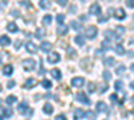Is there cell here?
Masks as SVG:
<instances>
[{
    "mask_svg": "<svg viewBox=\"0 0 134 120\" xmlns=\"http://www.w3.org/2000/svg\"><path fill=\"white\" fill-rule=\"evenodd\" d=\"M129 56H130V58H134V51H130V52H129Z\"/></svg>",
    "mask_w": 134,
    "mask_h": 120,
    "instance_id": "obj_47",
    "label": "cell"
},
{
    "mask_svg": "<svg viewBox=\"0 0 134 120\" xmlns=\"http://www.w3.org/2000/svg\"><path fill=\"white\" fill-rule=\"evenodd\" d=\"M55 120H67V117H66V115L60 113V115H58L57 117H55Z\"/></svg>",
    "mask_w": 134,
    "mask_h": 120,
    "instance_id": "obj_38",
    "label": "cell"
},
{
    "mask_svg": "<svg viewBox=\"0 0 134 120\" xmlns=\"http://www.w3.org/2000/svg\"><path fill=\"white\" fill-rule=\"evenodd\" d=\"M7 29H8L9 32H18V26H16L15 23H9V24L7 26Z\"/></svg>",
    "mask_w": 134,
    "mask_h": 120,
    "instance_id": "obj_25",
    "label": "cell"
},
{
    "mask_svg": "<svg viewBox=\"0 0 134 120\" xmlns=\"http://www.w3.org/2000/svg\"><path fill=\"white\" fill-rule=\"evenodd\" d=\"M126 5H127L129 8H134V0H127V2H126Z\"/></svg>",
    "mask_w": 134,
    "mask_h": 120,
    "instance_id": "obj_40",
    "label": "cell"
},
{
    "mask_svg": "<svg viewBox=\"0 0 134 120\" xmlns=\"http://www.w3.org/2000/svg\"><path fill=\"white\" fill-rule=\"evenodd\" d=\"M86 117V111L82 110V108H76L74 112V120H81Z\"/></svg>",
    "mask_w": 134,
    "mask_h": 120,
    "instance_id": "obj_5",
    "label": "cell"
},
{
    "mask_svg": "<svg viewBox=\"0 0 134 120\" xmlns=\"http://www.w3.org/2000/svg\"><path fill=\"white\" fill-rule=\"evenodd\" d=\"M39 5H40V8L47 9V8H50V7H51V3H50V2H46V0H44V2H40V3H39Z\"/></svg>",
    "mask_w": 134,
    "mask_h": 120,
    "instance_id": "obj_31",
    "label": "cell"
},
{
    "mask_svg": "<svg viewBox=\"0 0 134 120\" xmlns=\"http://www.w3.org/2000/svg\"><path fill=\"white\" fill-rule=\"evenodd\" d=\"M12 72H14V67H12V65L7 64V65H4V67H3V73L5 76H11V75H12Z\"/></svg>",
    "mask_w": 134,
    "mask_h": 120,
    "instance_id": "obj_13",
    "label": "cell"
},
{
    "mask_svg": "<svg viewBox=\"0 0 134 120\" xmlns=\"http://www.w3.org/2000/svg\"><path fill=\"white\" fill-rule=\"evenodd\" d=\"M88 12H90L91 15H97V16H99V15H100V5H99L98 3H93V4L90 5V9H88Z\"/></svg>",
    "mask_w": 134,
    "mask_h": 120,
    "instance_id": "obj_4",
    "label": "cell"
},
{
    "mask_svg": "<svg viewBox=\"0 0 134 120\" xmlns=\"http://www.w3.org/2000/svg\"><path fill=\"white\" fill-rule=\"evenodd\" d=\"M85 34H86V37L94 39V37L98 35V28H97L95 26H88V27L85 29Z\"/></svg>",
    "mask_w": 134,
    "mask_h": 120,
    "instance_id": "obj_2",
    "label": "cell"
},
{
    "mask_svg": "<svg viewBox=\"0 0 134 120\" xmlns=\"http://www.w3.org/2000/svg\"><path fill=\"white\" fill-rule=\"evenodd\" d=\"M70 11H71V14H74V11H75V7H74V5H72V7H71V8H70Z\"/></svg>",
    "mask_w": 134,
    "mask_h": 120,
    "instance_id": "obj_48",
    "label": "cell"
},
{
    "mask_svg": "<svg viewBox=\"0 0 134 120\" xmlns=\"http://www.w3.org/2000/svg\"><path fill=\"white\" fill-rule=\"evenodd\" d=\"M57 32H58L59 35H66L67 32H69V27H67V26H64V24H62V26H59V27H58Z\"/></svg>",
    "mask_w": 134,
    "mask_h": 120,
    "instance_id": "obj_16",
    "label": "cell"
},
{
    "mask_svg": "<svg viewBox=\"0 0 134 120\" xmlns=\"http://www.w3.org/2000/svg\"><path fill=\"white\" fill-rule=\"evenodd\" d=\"M110 43H109V40H105L103 43H102V47H103V51H106V49H110Z\"/></svg>",
    "mask_w": 134,
    "mask_h": 120,
    "instance_id": "obj_36",
    "label": "cell"
},
{
    "mask_svg": "<svg viewBox=\"0 0 134 120\" xmlns=\"http://www.w3.org/2000/svg\"><path fill=\"white\" fill-rule=\"evenodd\" d=\"M11 44V39L7 36V35H2L0 36V46H3V47H7Z\"/></svg>",
    "mask_w": 134,
    "mask_h": 120,
    "instance_id": "obj_12",
    "label": "cell"
},
{
    "mask_svg": "<svg viewBox=\"0 0 134 120\" xmlns=\"http://www.w3.org/2000/svg\"><path fill=\"white\" fill-rule=\"evenodd\" d=\"M52 48V44L50 41H42V44H40V49L43 52H50V49Z\"/></svg>",
    "mask_w": 134,
    "mask_h": 120,
    "instance_id": "obj_11",
    "label": "cell"
},
{
    "mask_svg": "<svg viewBox=\"0 0 134 120\" xmlns=\"http://www.w3.org/2000/svg\"><path fill=\"white\" fill-rule=\"evenodd\" d=\"M76 100L78 102H81V103H83V104H90V100H88V97L86 96V93L85 92H79L76 95Z\"/></svg>",
    "mask_w": 134,
    "mask_h": 120,
    "instance_id": "obj_6",
    "label": "cell"
},
{
    "mask_svg": "<svg viewBox=\"0 0 134 120\" xmlns=\"http://www.w3.org/2000/svg\"><path fill=\"white\" fill-rule=\"evenodd\" d=\"M26 48H27V52H30V53H36V52H38L36 44H35V43H32V41H28V43H27Z\"/></svg>",
    "mask_w": 134,
    "mask_h": 120,
    "instance_id": "obj_8",
    "label": "cell"
},
{
    "mask_svg": "<svg viewBox=\"0 0 134 120\" xmlns=\"http://www.w3.org/2000/svg\"><path fill=\"white\" fill-rule=\"evenodd\" d=\"M71 27H72L75 31H79V29H82V24L79 23V21H75V20H72V21H71Z\"/></svg>",
    "mask_w": 134,
    "mask_h": 120,
    "instance_id": "obj_22",
    "label": "cell"
},
{
    "mask_svg": "<svg viewBox=\"0 0 134 120\" xmlns=\"http://www.w3.org/2000/svg\"><path fill=\"white\" fill-rule=\"evenodd\" d=\"M71 84H72V87H75V88H81V87H83V84H85V79L83 78H74L71 80Z\"/></svg>",
    "mask_w": 134,
    "mask_h": 120,
    "instance_id": "obj_7",
    "label": "cell"
},
{
    "mask_svg": "<svg viewBox=\"0 0 134 120\" xmlns=\"http://www.w3.org/2000/svg\"><path fill=\"white\" fill-rule=\"evenodd\" d=\"M97 111L98 112H106L107 111V105L103 102H98L97 103Z\"/></svg>",
    "mask_w": 134,
    "mask_h": 120,
    "instance_id": "obj_14",
    "label": "cell"
},
{
    "mask_svg": "<svg viewBox=\"0 0 134 120\" xmlns=\"http://www.w3.org/2000/svg\"><path fill=\"white\" fill-rule=\"evenodd\" d=\"M130 87H131V90H134V81H131V84H130Z\"/></svg>",
    "mask_w": 134,
    "mask_h": 120,
    "instance_id": "obj_50",
    "label": "cell"
},
{
    "mask_svg": "<svg viewBox=\"0 0 134 120\" xmlns=\"http://www.w3.org/2000/svg\"><path fill=\"white\" fill-rule=\"evenodd\" d=\"M103 79H105L106 81H109V80L111 79V73H110L109 71H105V72H103Z\"/></svg>",
    "mask_w": 134,
    "mask_h": 120,
    "instance_id": "obj_35",
    "label": "cell"
},
{
    "mask_svg": "<svg viewBox=\"0 0 134 120\" xmlns=\"http://www.w3.org/2000/svg\"><path fill=\"white\" fill-rule=\"evenodd\" d=\"M0 91H2V84H0Z\"/></svg>",
    "mask_w": 134,
    "mask_h": 120,
    "instance_id": "obj_52",
    "label": "cell"
},
{
    "mask_svg": "<svg viewBox=\"0 0 134 120\" xmlns=\"http://www.w3.org/2000/svg\"><path fill=\"white\" fill-rule=\"evenodd\" d=\"M110 100L113 102V103H115V102L118 100V96H117L115 93H113V95H110Z\"/></svg>",
    "mask_w": 134,
    "mask_h": 120,
    "instance_id": "obj_39",
    "label": "cell"
},
{
    "mask_svg": "<svg viewBox=\"0 0 134 120\" xmlns=\"http://www.w3.org/2000/svg\"><path fill=\"white\" fill-rule=\"evenodd\" d=\"M51 21H52V16H51V15L43 16V23L46 24V26H50V24H51Z\"/></svg>",
    "mask_w": 134,
    "mask_h": 120,
    "instance_id": "obj_24",
    "label": "cell"
},
{
    "mask_svg": "<svg viewBox=\"0 0 134 120\" xmlns=\"http://www.w3.org/2000/svg\"><path fill=\"white\" fill-rule=\"evenodd\" d=\"M21 65H23V68L26 71H34L36 68V61L34 59H24L21 61Z\"/></svg>",
    "mask_w": 134,
    "mask_h": 120,
    "instance_id": "obj_1",
    "label": "cell"
},
{
    "mask_svg": "<svg viewBox=\"0 0 134 120\" xmlns=\"http://www.w3.org/2000/svg\"><path fill=\"white\" fill-rule=\"evenodd\" d=\"M130 70H131V71L134 72V64H131V65H130Z\"/></svg>",
    "mask_w": 134,
    "mask_h": 120,
    "instance_id": "obj_49",
    "label": "cell"
},
{
    "mask_svg": "<svg viewBox=\"0 0 134 120\" xmlns=\"http://www.w3.org/2000/svg\"><path fill=\"white\" fill-rule=\"evenodd\" d=\"M125 71H126V67H125V65H122V64L118 65V67L115 68V73H117V75H122Z\"/></svg>",
    "mask_w": 134,
    "mask_h": 120,
    "instance_id": "obj_26",
    "label": "cell"
},
{
    "mask_svg": "<svg viewBox=\"0 0 134 120\" xmlns=\"http://www.w3.org/2000/svg\"><path fill=\"white\" fill-rule=\"evenodd\" d=\"M35 84H36V80L31 78V79H27V81H26L24 87H26V88H32V87L35 85Z\"/></svg>",
    "mask_w": 134,
    "mask_h": 120,
    "instance_id": "obj_18",
    "label": "cell"
},
{
    "mask_svg": "<svg viewBox=\"0 0 134 120\" xmlns=\"http://www.w3.org/2000/svg\"><path fill=\"white\" fill-rule=\"evenodd\" d=\"M114 17L118 19V20H124L126 17V14H125V11L122 9V8H118L115 9V12H114Z\"/></svg>",
    "mask_w": 134,
    "mask_h": 120,
    "instance_id": "obj_9",
    "label": "cell"
},
{
    "mask_svg": "<svg viewBox=\"0 0 134 120\" xmlns=\"http://www.w3.org/2000/svg\"><path fill=\"white\" fill-rule=\"evenodd\" d=\"M114 87H115V90H117V91H121V90H122V87H124V83H122L121 80H117V81L114 83Z\"/></svg>",
    "mask_w": 134,
    "mask_h": 120,
    "instance_id": "obj_32",
    "label": "cell"
},
{
    "mask_svg": "<svg viewBox=\"0 0 134 120\" xmlns=\"http://www.w3.org/2000/svg\"><path fill=\"white\" fill-rule=\"evenodd\" d=\"M59 60H60V56H59V53H57V52L50 53V55H48V63H51V64L58 63Z\"/></svg>",
    "mask_w": 134,
    "mask_h": 120,
    "instance_id": "obj_10",
    "label": "cell"
},
{
    "mask_svg": "<svg viewBox=\"0 0 134 120\" xmlns=\"http://www.w3.org/2000/svg\"><path fill=\"white\" fill-rule=\"evenodd\" d=\"M19 47H20V40H18V41H16V44H15V48H16V49H18Z\"/></svg>",
    "mask_w": 134,
    "mask_h": 120,
    "instance_id": "obj_46",
    "label": "cell"
},
{
    "mask_svg": "<svg viewBox=\"0 0 134 120\" xmlns=\"http://www.w3.org/2000/svg\"><path fill=\"white\" fill-rule=\"evenodd\" d=\"M88 92H95V84L88 83Z\"/></svg>",
    "mask_w": 134,
    "mask_h": 120,
    "instance_id": "obj_37",
    "label": "cell"
},
{
    "mask_svg": "<svg viewBox=\"0 0 134 120\" xmlns=\"http://www.w3.org/2000/svg\"><path fill=\"white\" fill-rule=\"evenodd\" d=\"M12 115H14V112L11 108H3V116L4 117H11Z\"/></svg>",
    "mask_w": 134,
    "mask_h": 120,
    "instance_id": "obj_21",
    "label": "cell"
},
{
    "mask_svg": "<svg viewBox=\"0 0 134 120\" xmlns=\"http://www.w3.org/2000/svg\"><path fill=\"white\" fill-rule=\"evenodd\" d=\"M19 4H20V5H24V7H30V5H31L28 2H19Z\"/></svg>",
    "mask_w": 134,
    "mask_h": 120,
    "instance_id": "obj_43",
    "label": "cell"
},
{
    "mask_svg": "<svg viewBox=\"0 0 134 120\" xmlns=\"http://www.w3.org/2000/svg\"><path fill=\"white\" fill-rule=\"evenodd\" d=\"M12 15H14V16H19V11L14 9V11H12Z\"/></svg>",
    "mask_w": 134,
    "mask_h": 120,
    "instance_id": "obj_45",
    "label": "cell"
},
{
    "mask_svg": "<svg viewBox=\"0 0 134 120\" xmlns=\"http://www.w3.org/2000/svg\"><path fill=\"white\" fill-rule=\"evenodd\" d=\"M18 111H19L20 113H23V115H27V116L32 115V110H31V108H30L26 103H20L19 107H18Z\"/></svg>",
    "mask_w": 134,
    "mask_h": 120,
    "instance_id": "obj_3",
    "label": "cell"
},
{
    "mask_svg": "<svg viewBox=\"0 0 134 120\" xmlns=\"http://www.w3.org/2000/svg\"><path fill=\"white\" fill-rule=\"evenodd\" d=\"M51 75L54 76L57 80H60V78H62V73H60V71L59 70H57V68H54L52 71H51Z\"/></svg>",
    "mask_w": 134,
    "mask_h": 120,
    "instance_id": "obj_19",
    "label": "cell"
},
{
    "mask_svg": "<svg viewBox=\"0 0 134 120\" xmlns=\"http://www.w3.org/2000/svg\"><path fill=\"white\" fill-rule=\"evenodd\" d=\"M8 88H14V85H15V81L14 80H11V81H8Z\"/></svg>",
    "mask_w": 134,
    "mask_h": 120,
    "instance_id": "obj_42",
    "label": "cell"
},
{
    "mask_svg": "<svg viewBox=\"0 0 134 120\" xmlns=\"http://www.w3.org/2000/svg\"><path fill=\"white\" fill-rule=\"evenodd\" d=\"M115 31H117V34H118V35H124V32H125V28L122 27V26H118V27L115 28Z\"/></svg>",
    "mask_w": 134,
    "mask_h": 120,
    "instance_id": "obj_34",
    "label": "cell"
},
{
    "mask_svg": "<svg viewBox=\"0 0 134 120\" xmlns=\"http://www.w3.org/2000/svg\"><path fill=\"white\" fill-rule=\"evenodd\" d=\"M42 87H43V88H46V90H50L51 87H52V84H51L50 80H46V79H44V80H42Z\"/></svg>",
    "mask_w": 134,
    "mask_h": 120,
    "instance_id": "obj_23",
    "label": "cell"
},
{
    "mask_svg": "<svg viewBox=\"0 0 134 120\" xmlns=\"http://www.w3.org/2000/svg\"><path fill=\"white\" fill-rule=\"evenodd\" d=\"M105 36H106V39H114V37L117 39V36L114 35L113 31H106V32H105Z\"/></svg>",
    "mask_w": 134,
    "mask_h": 120,
    "instance_id": "obj_30",
    "label": "cell"
},
{
    "mask_svg": "<svg viewBox=\"0 0 134 120\" xmlns=\"http://www.w3.org/2000/svg\"><path fill=\"white\" fill-rule=\"evenodd\" d=\"M57 20H58L59 26H62V24H63V21H64V15H63V14H59V15L57 16Z\"/></svg>",
    "mask_w": 134,
    "mask_h": 120,
    "instance_id": "obj_33",
    "label": "cell"
},
{
    "mask_svg": "<svg viewBox=\"0 0 134 120\" xmlns=\"http://www.w3.org/2000/svg\"><path fill=\"white\" fill-rule=\"evenodd\" d=\"M18 99H16V96H14V95H11V96H7V99H5V102L8 103V104H14L15 102H16Z\"/></svg>",
    "mask_w": 134,
    "mask_h": 120,
    "instance_id": "obj_29",
    "label": "cell"
},
{
    "mask_svg": "<svg viewBox=\"0 0 134 120\" xmlns=\"http://www.w3.org/2000/svg\"><path fill=\"white\" fill-rule=\"evenodd\" d=\"M44 35H46V31H44L43 28H39V29H36V34H35V36H36L38 39H42Z\"/></svg>",
    "mask_w": 134,
    "mask_h": 120,
    "instance_id": "obj_27",
    "label": "cell"
},
{
    "mask_svg": "<svg viewBox=\"0 0 134 120\" xmlns=\"http://www.w3.org/2000/svg\"><path fill=\"white\" fill-rule=\"evenodd\" d=\"M114 49H115V52L118 53V55H124L125 53V49H124V47H122V44H117Z\"/></svg>",
    "mask_w": 134,
    "mask_h": 120,
    "instance_id": "obj_28",
    "label": "cell"
},
{
    "mask_svg": "<svg viewBox=\"0 0 134 120\" xmlns=\"http://www.w3.org/2000/svg\"><path fill=\"white\" fill-rule=\"evenodd\" d=\"M74 41L76 43L78 46H83V44H85V36H82V35H76L75 39H74Z\"/></svg>",
    "mask_w": 134,
    "mask_h": 120,
    "instance_id": "obj_17",
    "label": "cell"
},
{
    "mask_svg": "<svg viewBox=\"0 0 134 120\" xmlns=\"http://www.w3.org/2000/svg\"><path fill=\"white\" fill-rule=\"evenodd\" d=\"M43 112L47 113V115H51V113L54 112V107H52L50 103H46V104L43 105Z\"/></svg>",
    "mask_w": 134,
    "mask_h": 120,
    "instance_id": "obj_15",
    "label": "cell"
},
{
    "mask_svg": "<svg viewBox=\"0 0 134 120\" xmlns=\"http://www.w3.org/2000/svg\"><path fill=\"white\" fill-rule=\"evenodd\" d=\"M58 4L59 5H67V2L66 0H58Z\"/></svg>",
    "mask_w": 134,
    "mask_h": 120,
    "instance_id": "obj_44",
    "label": "cell"
},
{
    "mask_svg": "<svg viewBox=\"0 0 134 120\" xmlns=\"http://www.w3.org/2000/svg\"><path fill=\"white\" fill-rule=\"evenodd\" d=\"M0 120H3V116H0Z\"/></svg>",
    "mask_w": 134,
    "mask_h": 120,
    "instance_id": "obj_51",
    "label": "cell"
},
{
    "mask_svg": "<svg viewBox=\"0 0 134 120\" xmlns=\"http://www.w3.org/2000/svg\"><path fill=\"white\" fill-rule=\"evenodd\" d=\"M105 64L107 65V67H114V65H115V59L114 58H107L105 60Z\"/></svg>",
    "mask_w": 134,
    "mask_h": 120,
    "instance_id": "obj_20",
    "label": "cell"
},
{
    "mask_svg": "<svg viewBox=\"0 0 134 120\" xmlns=\"http://www.w3.org/2000/svg\"><path fill=\"white\" fill-rule=\"evenodd\" d=\"M107 88H109V85H107V84H102V85H100V92H105Z\"/></svg>",
    "mask_w": 134,
    "mask_h": 120,
    "instance_id": "obj_41",
    "label": "cell"
}]
</instances>
